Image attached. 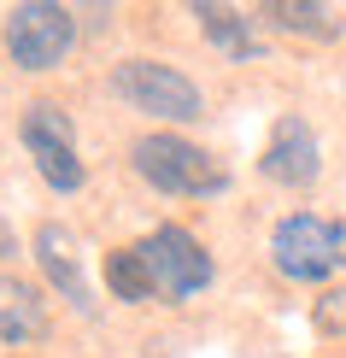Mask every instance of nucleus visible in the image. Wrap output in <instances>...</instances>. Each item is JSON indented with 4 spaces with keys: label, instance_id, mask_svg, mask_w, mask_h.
Returning <instances> with one entry per match:
<instances>
[{
    "label": "nucleus",
    "instance_id": "9",
    "mask_svg": "<svg viewBox=\"0 0 346 358\" xmlns=\"http://www.w3.org/2000/svg\"><path fill=\"white\" fill-rule=\"evenodd\" d=\"M41 329H48V300H41L29 282L0 276V341L24 347V341H36Z\"/></svg>",
    "mask_w": 346,
    "mask_h": 358
},
{
    "label": "nucleus",
    "instance_id": "10",
    "mask_svg": "<svg viewBox=\"0 0 346 358\" xmlns=\"http://www.w3.org/2000/svg\"><path fill=\"white\" fill-rule=\"evenodd\" d=\"M106 288H112V300H124V306H147V300L159 294L153 264H147L141 247H117V252H106Z\"/></svg>",
    "mask_w": 346,
    "mask_h": 358
},
{
    "label": "nucleus",
    "instance_id": "3",
    "mask_svg": "<svg viewBox=\"0 0 346 358\" xmlns=\"http://www.w3.org/2000/svg\"><path fill=\"white\" fill-rule=\"evenodd\" d=\"M0 36H6L12 65L53 71L59 59L77 48V12L53 6V0H18V6L6 12V24H0Z\"/></svg>",
    "mask_w": 346,
    "mask_h": 358
},
{
    "label": "nucleus",
    "instance_id": "13",
    "mask_svg": "<svg viewBox=\"0 0 346 358\" xmlns=\"http://www.w3.org/2000/svg\"><path fill=\"white\" fill-rule=\"evenodd\" d=\"M311 323H317V335H346V288L317 294V306H311Z\"/></svg>",
    "mask_w": 346,
    "mask_h": 358
},
{
    "label": "nucleus",
    "instance_id": "7",
    "mask_svg": "<svg viewBox=\"0 0 346 358\" xmlns=\"http://www.w3.org/2000/svg\"><path fill=\"white\" fill-rule=\"evenodd\" d=\"M259 171L270 182H282V188H311L317 182L323 165H317V136H311L305 117H282V124L270 129V147H264Z\"/></svg>",
    "mask_w": 346,
    "mask_h": 358
},
{
    "label": "nucleus",
    "instance_id": "8",
    "mask_svg": "<svg viewBox=\"0 0 346 358\" xmlns=\"http://www.w3.org/2000/svg\"><path fill=\"white\" fill-rule=\"evenodd\" d=\"M36 259H41V271H48V282L59 288V300H65L71 311L94 306V300H88V288H82V276H77V259H71V241H65L59 223H41V229H36Z\"/></svg>",
    "mask_w": 346,
    "mask_h": 358
},
{
    "label": "nucleus",
    "instance_id": "6",
    "mask_svg": "<svg viewBox=\"0 0 346 358\" xmlns=\"http://www.w3.org/2000/svg\"><path fill=\"white\" fill-rule=\"evenodd\" d=\"M147 264H153V282L159 294H171V300H188V294H200L206 282H212V259H206V247L194 241L188 229H176V223H164L141 241Z\"/></svg>",
    "mask_w": 346,
    "mask_h": 358
},
{
    "label": "nucleus",
    "instance_id": "2",
    "mask_svg": "<svg viewBox=\"0 0 346 358\" xmlns=\"http://www.w3.org/2000/svg\"><path fill=\"white\" fill-rule=\"evenodd\" d=\"M129 159H135V176L153 182L159 194H223L229 188V171L182 136H141L129 147Z\"/></svg>",
    "mask_w": 346,
    "mask_h": 358
},
{
    "label": "nucleus",
    "instance_id": "12",
    "mask_svg": "<svg viewBox=\"0 0 346 358\" xmlns=\"http://www.w3.org/2000/svg\"><path fill=\"white\" fill-rule=\"evenodd\" d=\"M264 18L276 29H299V36H317V41H335L340 36V18L329 6H317V0H270Z\"/></svg>",
    "mask_w": 346,
    "mask_h": 358
},
{
    "label": "nucleus",
    "instance_id": "14",
    "mask_svg": "<svg viewBox=\"0 0 346 358\" xmlns=\"http://www.w3.org/2000/svg\"><path fill=\"white\" fill-rule=\"evenodd\" d=\"M12 252H18V241H12V229L0 223V259H12Z\"/></svg>",
    "mask_w": 346,
    "mask_h": 358
},
{
    "label": "nucleus",
    "instance_id": "1",
    "mask_svg": "<svg viewBox=\"0 0 346 358\" xmlns=\"http://www.w3.org/2000/svg\"><path fill=\"white\" fill-rule=\"evenodd\" d=\"M270 259L288 282H329L346 264V229L335 217H317V212H294L276 223L270 235Z\"/></svg>",
    "mask_w": 346,
    "mask_h": 358
},
{
    "label": "nucleus",
    "instance_id": "5",
    "mask_svg": "<svg viewBox=\"0 0 346 358\" xmlns=\"http://www.w3.org/2000/svg\"><path fill=\"white\" fill-rule=\"evenodd\" d=\"M18 136L29 147V159H36L41 182L59 188V194H77L82 188V159H77V136H71V117L48 106V100H36V106H24V124Z\"/></svg>",
    "mask_w": 346,
    "mask_h": 358
},
{
    "label": "nucleus",
    "instance_id": "4",
    "mask_svg": "<svg viewBox=\"0 0 346 358\" xmlns=\"http://www.w3.org/2000/svg\"><path fill=\"white\" fill-rule=\"evenodd\" d=\"M112 94L129 100L135 112L171 117V124H194V117L206 112V94L176 65H159V59H124V65L112 71Z\"/></svg>",
    "mask_w": 346,
    "mask_h": 358
},
{
    "label": "nucleus",
    "instance_id": "11",
    "mask_svg": "<svg viewBox=\"0 0 346 358\" xmlns=\"http://www.w3.org/2000/svg\"><path fill=\"white\" fill-rule=\"evenodd\" d=\"M194 18H200V29L217 41L229 59H247V53H259V36H252V18L247 12H235V6H217V0H206V6H194Z\"/></svg>",
    "mask_w": 346,
    "mask_h": 358
}]
</instances>
